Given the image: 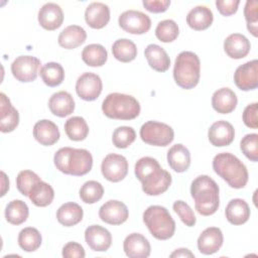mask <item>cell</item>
<instances>
[{
	"label": "cell",
	"mask_w": 258,
	"mask_h": 258,
	"mask_svg": "<svg viewBox=\"0 0 258 258\" xmlns=\"http://www.w3.org/2000/svg\"><path fill=\"white\" fill-rule=\"evenodd\" d=\"M136 138V132L132 127L120 126L117 127L112 135L113 144L117 148H127Z\"/></svg>",
	"instance_id": "60d3db41"
},
{
	"label": "cell",
	"mask_w": 258,
	"mask_h": 258,
	"mask_svg": "<svg viewBox=\"0 0 258 258\" xmlns=\"http://www.w3.org/2000/svg\"><path fill=\"white\" fill-rule=\"evenodd\" d=\"M41 235L39 231L32 227H26L19 232L18 245L26 252H33L41 245Z\"/></svg>",
	"instance_id": "74e56055"
},
{
	"label": "cell",
	"mask_w": 258,
	"mask_h": 258,
	"mask_svg": "<svg viewBox=\"0 0 258 258\" xmlns=\"http://www.w3.org/2000/svg\"><path fill=\"white\" fill-rule=\"evenodd\" d=\"M84 216L83 209L80 205L69 202L61 205L56 212V219L64 227H72L79 224Z\"/></svg>",
	"instance_id": "4dcf8cb0"
},
{
	"label": "cell",
	"mask_w": 258,
	"mask_h": 258,
	"mask_svg": "<svg viewBox=\"0 0 258 258\" xmlns=\"http://www.w3.org/2000/svg\"><path fill=\"white\" fill-rule=\"evenodd\" d=\"M143 6L152 13H161L167 10L170 5L169 0H143Z\"/></svg>",
	"instance_id": "681fc988"
},
{
	"label": "cell",
	"mask_w": 258,
	"mask_h": 258,
	"mask_svg": "<svg viewBox=\"0 0 258 258\" xmlns=\"http://www.w3.org/2000/svg\"><path fill=\"white\" fill-rule=\"evenodd\" d=\"M48 108L50 112L57 117H67L75 110V101L73 96L66 92L59 91L51 95L48 100Z\"/></svg>",
	"instance_id": "603a6c76"
},
{
	"label": "cell",
	"mask_w": 258,
	"mask_h": 258,
	"mask_svg": "<svg viewBox=\"0 0 258 258\" xmlns=\"http://www.w3.org/2000/svg\"><path fill=\"white\" fill-rule=\"evenodd\" d=\"M208 137L214 146H227L233 142L235 130L231 123L225 120H220L212 124L208 131Z\"/></svg>",
	"instance_id": "e0dca14e"
},
{
	"label": "cell",
	"mask_w": 258,
	"mask_h": 258,
	"mask_svg": "<svg viewBox=\"0 0 258 258\" xmlns=\"http://www.w3.org/2000/svg\"><path fill=\"white\" fill-rule=\"evenodd\" d=\"M86 255L84 247L77 242H69L62 248L64 258H84Z\"/></svg>",
	"instance_id": "7dc6e473"
},
{
	"label": "cell",
	"mask_w": 258,
	"mask_h": 258,
	"mask_svg": "<svg viewBox=\"0 0 258 258\" xmlns=\"http://www.w3.org/2000/svg\"><path fill=\"white\" fill-rule=\"evenodd\" d=\"M240 4L239 0H217L216 6L219 12L224 16H230L237 12L238 6Z\"/></svg>",
	"instance_id": "c3c4849f"
},
{
	"label": "cell",
	"mask_w": 258,
	"mask_h": 258,
	"mask_svg": "<svg viewBox=\"0 0 258 258\" xmlns=\"http://www.w3.org/2000/svg\"><path fill=\"white\" fill-rule=\"evenodd\" d=\"M63 21V12L59 5L53 2L45 3L38 11V22L46 30L58 28Z\"/></svg>",
	"instance_id": "d6986e66"
},
{
	"label": "cell",
	"mask_w": 258,
	"mask_h": 258,
	"mask_svg": "<svg viewBox=\"0 0 258 258\" xmlns=\"http://www.w3.org/2000/svg\"><path fill=\"white\" fill-rule=\"evenodd\" d=\"M244 16L247 21V29L256 37L258 35V2L256 0L246 2Z\"/></svg>",
	"instance_id": "7bdbcfd3"
},
{
	"label": "cell",
	"mask_w": 258,
	"mask_h": 258,
	"mask_svg": "<svg viewBox=\"0 0 258 258\" xmlns=\"http://www.w3.org/2000/svg\"><path fill=\"white\" fill-rule=\"evenodd\" d=\"M118 23L123 30L131 34L146 33L151 27L149 16L138 10L124 11L119 16Z\"/></svg>",
	"instance_id": "9c48e42d"
},
{
	"label": "cell",
	"mask_w": 258,
	"mask_h": 258,
	"mask_svg": "<svg viewBox=\"0 0 258 258\" xmlns=\"http://www.w3.org/2000/svg\"><path fill=\"white\" fill-rule=\"evenodd\" d=\"M123 249L129 258H146L150 255L151 246L143 235L132 233L125 238Z\"/></svg>",
	"instance_id": "ac0fdd59"
},
{
	"label": "cell",
	"mask_w": 258,
	"mask_h": 258,
	"mask_svg": "<svg viewBox=\"0 0 258 258\" xmlns=\"http://www.w3.org/2000/svg\"><path fill=\"white\" fill-rule=\"evenodd\" d=\"M19 123L18 111L12 106L8 97L0 94V130L3 133L12 132Z\"/></svg>",
	"instance_id": "44dd1931"
},
{
	"label": "cell",
	"mask_w": 258,
	"mask_h": 258,
	"mask_svg": "<svg viewBox=\"0 0 258 258\" xmlns=\"http://www.w3.org/2000/svg\"><path fill=\"white\" fill-rule=\"evenodd\" d=\"M240 148L248 159L256 162L258 160V134L251 133L245 135L241 139Z\"/></svg>",
	"instance_id": "ee69618b"
},
{
	"label": "cell",
	"mask_w": 258,
	"mask_h": 258,
	"mask_svg": "<svg viewBox=\"0 0 258 258\" xmlns=\"http://www.w3.org/2000/svg\"><path fill=\"white\" fill-rule=\"evenodd\" d=\"M59 136L58 127L50 120L43 119L37 121L33 126V137L41 145H53L58 141Z\"/></svg>",
	"instance_id": "7402d4cb"
},
{
	"label": "cell",
	"mask_w": 258,
	"mask_h": 258,
	"mask_svg": "<svg viewBox=\"0 0 258 258\" xmlns=\"http://www.w3.org/2000/svg\"><path fill=\"white\" fill-rule=\"evenodd\" d=\"M214 20L213 12L207 6L194 7L186 15L187 25L195 30H205L211 26Z\"/></svg>",
	"instance_id": "f546056e"
},
{
	"label": "cell",
	"mask_w": 258,
	"mask_h": 258,
	"mask_svg": "<svg viewBox=\"0 0 258 258\" xmlns=\"http://www.w3.org/2000/svg\"><path fill=\"white\" fill-rule=\"evenodd\" d=\"M53 162L60 172L82 176L92 169L93 156L87 149L62 147L55 152Z\"/></svg>",
	"instance_id": "3957f363"
},
{
	"label": "cell",
	"mask_w": 258,
	"mask_h": 258,
	"mask_svg": "<svg viewBox=\"0 0 258 258\" xmlns=\"http://www.w3.org/2000/svg\"><path fill=\"white\" fill-rule=\"evenodd\" d=\"M85 20L87 24L95 29L105 27L110 20V8L102 2H92L85 11Z\"/></svg>",
	"instance_id": "ffe728a7"
},
{
	"label": "cell",
	"mask_w": 258,
	"mask_h": 258,
	"mask_svg": "<svg viewBox=\"0 0 258 258\" xmlns=\"http://www.w3.org/2000/svg\"><path fill=\"white\" fill-rule=\"evenodd\" d=\"M108 58L106 48L98 43H92L85 46L82 51L83 61L90 67H102Z\"/></svg>",
	"instance_id": "d6a6232c"
},
{
	"label": "cell",
	"mask_w": 258,
	"mask_h": 258,
	"mask_svg": "<svg viewBox=\"0 0 258 258\" xmlns=\"http://www.w3.org/2000/svg\"><path fill=\"white\" fill-rule=\"evenodd\" d=\"M224 237L220 228L209 227L205 229L198 238V249L205 255H211L220 250Z\"/></svg>",
	"instance_id": "2e32d148"
},
{
	"label": "cell",
	"mask_w": 258,
	"mask_h": 258,
	"mask_svg": "<svg viewBox=\"0 0 258 258\" xmlns=\"http://www.w3.org/2000/svg\"><path fill=\"white\" fill-rule=\"evenodd\" d=\"M64 131L71 140L82 141L89 134V126L83 117L74 116L66 121Z\"/></svg>",
	"instance_id": "8d00e7d4"
},
{
	"label": "cell",
	"mask_w": 258,
	"mask_h": 258,
	"mask_svg": "<svg viewBox=\"0 0 258 258\" xmlns=\"http://www.w3.org/2000/svg\"><path fill=\"white\" fill-rule=\"evenodd\" d=\"M173 211L179 216L182 223L187 227H192L196 225L197 219L194 211L190 207L183 201H175L172 205Z\"/></svg>",
	"instance_id": "f6af8a7d"
},
{
	"label": "cell",
	"mask_w": 258,
	"mask_h": 258,
	"mask_svg": "<svg viewBox=\"0 0 258 258\" xmlns=\"http://www.w3.org/2000/svg\"><path fill=\"white\" fill-rule=\"evenodd\" d=\"M39 180L41 179L35 172L24 169L21 170L16 177V186L21 195L28 197L31 187Z\"/></svg>",
	"instance_id": "b9f144b4"
},
{
	"label": "cell",
	"mask_w": 258,
	"mask_h": 258,
	"mask_svg": "<svg viewBox=\"0 0 258 258\" xmlns=\"http://www.w3.org/2000/svg\"><path fill=\"white\" fill-rule=\"evenodd\" d=\"M28 198L36 207H46L53 201L54 191L50 184L39 180L31 187Z\"/></svg>",
	"instance_id": "1f68e13d"
},
{
	"label": "cell",
	"mask_w": 258,
	"mask_h": 258,
	"mask_svg": "<svg viewBox=\"0 0 258 258\" xmlns=\"http://www.w3.org/2000/svg\"><path fill=\"white\" fill-rule=\"evenodd\" d=\"M102 111L110 119L132 120L139 115L140 105L131 95L111 93L104 99Z\"/></svg>",
	"instance_id": "5b68a950"
},
{
	"label": "cell",
	"mask_w": 258,
	"mask_h": 258,
	"mask_svg": "<svg viewBox=\"0 0 258 258\" xmlns=\"http://www.w3.org/2000/svg\"><path fill=\"white\" fill-rule=\"evenodd\" d=\"M213 168L233 188H242L248 182L247 167L230 152L218 153L213 159Z\"/></svg>",
	"instance_id": "277c9868"
},
{
	"label": "cell",
	"mask_w": 258,
	"mask_h": 258,
	"mask_svg": "<svg viewBox=\"0 0 258 258\" xmlns=\"http://www.w3.org/2000/svg\"><path fill=\"white\" fill-rule=\"evenodd\" d=\"M234 82L236 86L242 91L254 90L258 87V61L253 59L247 61L234 73Z\"/></svg>",
	"instance_id": "4fadbf2b"
},
{
	"label": "cell",
	"mask_w": 258,
	"mask_h": 258,
	"mask_svg": "<svg viewBox=\"0 0 258 258\" xmlns=\"http://www.w3.org/2000/svg\"><path fill=\"white\" fill-rule=\"evenodd\" d=\"M101 171L107 180L118 182L128 173V161L121 154L110 153L103 159Z\"/></svg>",
	"instance_id": "30bf717a"
},
{
	"label": "cell",
	"mask_w": 258,
	"mask_h": 258,
	"mask_svg": "<svg viewBox=\"0 0 258 258\" xmlns=\"http://www.w3.org/2000/svg\"><path fill=\"white\" fill-rule=\"evenodd\" d=\"M257 112H258V103L255 102L246 106V108L243 111V122L247 127L252 129L258 128Z\"/></svg>",
	"instance_id": "bcb514c9"
},
{
	"label": "cell",
	"mask_w": 258,
	"mask_h": 258,
	"mask_svg": "<svg viewBox=\"0 0 258 258\" xmlns=\"http://www.w3.org/2000/svg\"><path fill=\"white\" fill-rule=\"evenodd\" d=\"M135 175L141 181L142 190L147 196H159L166 191L172 178L159 162L150 156H144L135 163Z\"/></svg>",
	"instance_id": "6da1fadb"
},
{
	"label": "cell",
	"mask_w": 258,
	"mask_h": 258,
	"mask_svg": "<svg viewBox=\"0 0 258 258\" xmlns=\"http://www.w3.org/2000/svg\"><path fill=\"white\" fill-rule=\"evenodd\" d=\"M40 60L31 55H20L16 57L11 64L13 77L22 83L33 82L37 77V71Z\"/></svg>",
	"instance_id": "8fae6325"
},
{
	"label": "cell",
	"mask_w": 258,
	"mask_h": 258,
	"mask_svg": "<svg viewBox=\"0 0 258 258\" xmlns=\"http://www.w3.org/2000/svg\"><path fill=\"white\" fill-rule=\"evenodd\" d=\"M167 162L176 172H184L190 165V153L182 144H175L167 151Z\"/></svg>",
	"instance_id": "4316f807"
},
{
	"label": "cell",
	"mask_w": 258,
	"mask_h": 258,
	"mask_svg": "<svg viewBox=\"0 0 258 258\" xmlns=\"http://www.w3.org/2000/svg\"><path fill=\"white\" fill-rule=\"evenodd\" d=\"M251 48L248 38L241 33H232L224 41V50L231 58L245 57Z\"/></svg>",
	"instance_id": "cb8c5ba5"
},
{
	"label": "cell",
	"mask_w": 258,
	"mask_h": 258,
	"mask_svg": "<svg viewBox=\"0 0 258 258\" xmlns=\"http://www.w3.org/2000/svg\"><path fill=\"white\" fill-rule=\"evenodd\" d=\"M29 215V209L27 205L21 200L11 201L5 209V218L6 221L12 225H21L23 224Z\"/></svg>",
	"instance_id": "e575fe53"
},
{
	"label": "cell",
	"mask_w": 258,
	"mask_h": 258,
	"mask_svg": "<svg viewBox=\"0 0 258 258\" xmlns=\"http://www.w3.org/2000/svg\"><path fill=\"white\" fill-rule=\"evenodd\" d=\"M99 217L107 224L121 225L127 221L129 212L124 203L116 200H110L100 208Z\"/></svg>",
	"instance_id": "5bb4252c"
},
{
	"label": "cell",
	"mask_w": 258,
	"mask_h": 258,
	"mask_svg": "<svg viewBox=\"0 0 258 258\" xmlns=\"http://www.w3.org/2000/svg\"><path fill=\"white\" fill-rule=\"evenodd\" d=\"M112 53L116 59L122 62H129L137 56L135 43L127 38L117 39L112 45Z\"/></svg>",
	"instance_id": "d590c367"
},
{
	"label": "cell",
	"mask_w": 258,
	"mask_h": 258,
	"mask_svg": "<svg viewBox=\"0 0 258 258\" xmlns=\"http://www.w3.org/2000/svg\"><path fill=\"white\" fill-rule=\"evenodd\" d=\"M219 192V185L208 175L198 176L190 184L196 210L203 216H211L217 212L220 205Z\"/></svg>",
	"instance_id": "7a4b0ae2"
},
{
	"label": "cell",
	"mask_w": 258,
	"mask_h": 258,
	"mask_svg": "<svg viewBox=\"0 0 258 258\" xmlns=\"http://www.w3.org/2000/svg\"><path fill=\"white\" fill-rule=\"evenodd\" d=\"M39 75L43 83L48 87L59 86L64 80V71L58 62L50 61L40 68Z\"/></svg>",
	"instance_id": "836d02e7"
},
{
	"label": "cell",
	"mask_w": 258,
	"mask_h": 258,
	"mask_svg": "<svg viewBox=\"0 0 258 258\" xmlns=\"http://www.w3.org/2000/svg\"><path fill=\"white\" fill-rule=\"evenodd\" d=\"M144 55L150 68L156 72H165L169 69L170 58L167 52L159 45L151 43L148 44L144 50Z\"/></svg>",
	"instance_id": "f1b7e54d"
},
{
	"label": "cell",
	"mask_w": 258,
	"mask_h": 258,
	"mask_svg": "<svg viewBox=\"0 0 258 258\" xmlns=\"http://www.w3.org/2000/svg\"><path fill=\"white\" fill-rule=\"evenodd\" d=\"M85 240L93 251L105 252L112 244V235L100 225H91L85 231Z\"/></svg>",
	"instance_id": "9a60e30c"
},
{
	"label": "cell",
	"mask_w": 258,
	"mask_h": 258,
	"mask_svg": "<svg viewBox=\"0 0 258 258\" xmlns=\"http://www.w3.org/2000/svg\"><path fill=\"white\" fill-rule=\"evenodd\" d=\"M1 175H2V191H1V196L3 197L5 195V192L7 191V189L9 188V180H8V177L6 176L5 172H1Z\"/></svg>",
	"instance_id": "816d5d0a"
},
{
	"label": "cell",
	"mask_w": 258,
	"mask_h": 258,
	"mask_svg": "<svg viewBox=\"0 0 258 258\" xmlns=\"http://www.w3.org/2000/svg\"><path fill=\"white\" fill-rule=\"evenodd\" d=\"M104 195L103 185L96 180L86 181L80 188V198L86 204L99 202Z\"/></svg>",
	"instance_id": "f35d334b"
},
{
	"label": "cell",
	"mask_w": 258,
	"mask_h": 258,
	"mask_svg": "<svg viewBox=\"0 0 258 258\" xmlns=\"http://www.w3.org/2000/svg\"><path fill=\"white\" fill-rule=\"evenodd\" d=\"M103 84L101 78L94 73H84L76 83V92L78 96L85 101L96 100L102 92Z\"/></svg>",
	"instance_id": "7c38bea8"
},
{
	"label": "cell",
	"mask_w": 258,
	"mask_h": 258,
	"mask_svg": "<svg viewBox=\"0 0 258 258\" xmlns=\"http://www.w3.org/2000/svg\"><path fill=\"white\" fill-rule=\"evenodd\" d=\"M170 257H195L194 253L190 252V250L186 249V248H179L176 249L174 252H172L170 254Z\"/></svg>",
	"instance_id": "f907efd6"
},
{
	"label": "cell",
	"mask_w": 258,
	"mask_h": 258,
	"mask_svg": "<svg viewBox=\"0 0 258 258\" xmlns=\"http://www.w3.org/2000/svg\"><path fill=\"white\" fill-rule=\"evenodd\" d=\"M225 215L228 222L232 225L245 224L250 218L249 205L242 199H233L228 203Z\"/></svg>",
	"instance_id": "484cf974"
},
{
	"label": "cell",
	"mask_w": 258,
	"mask_h": 258,
	"mask_svg": "<svg viewBox=\"0 0 258 258\" xmlns=\"http://www.w3.org/2000/svg\"><path fill=\"white\" fill-rule=\"evenodd\" d=\"M140 137L143 142L153 146H166L174 138L173 129L161 122L147 121L140 128Z\"/></svg>",
	"instance_id": "ba28073f"
},
{
	"label": "cell",
	"mask_w": 258,
	"mask_h": 258,
	"mask_svg": "<svg viewBox=\"0 0 258 258\" xmlns=\"http://www.w3.org/2000/svg\"><path fill=\"white\" fill-rule=\"evenodd\" d=\"M87 32L80 25L67 26L58 35V44L67 49H74L86 41Z\"/></svg>",
	"instance_id": "83f0119b"
},
{
	"label": "cell",
	"mask_w": 258,
	"mask_h": 258,
	"mask_svg": "<svg viewBox=\"0 0 258 258\" xmlns=\"http://www.w3.org/2000/svg\"><path fill=\"white\" fill-rule=\"evenodd\" d=\"M201 76V62L199 56L192 51H181L175 58L173 78L182 89L195 88Z\"/></svg>",
	"instance_id": "8992f818"
},
{
	"label": "cell",
	"mask_w": 258,
	"mask_h": 258,
	"mask_svg": "<svg viewBox=\"0 0 258 258\" xmlns=\"http://www.w3.org/2000/svg\"><path fill=\"white\" fill-rule=\"evenodd\" d=\"M179 29L176 22L172 19L160 21L155 28L156 37L162 42H171L178 36Z\"/></svg>",
	"instance_id": "ab89813d"
},
{
	"label": "cell",
	"mask_w": 258,
	"mask_h": 258,
	"mask_svg": "<svg viewBox=\"0 0 258 258\" xmlns=\"http://www.w3.org/2000/svg\"><path fill=\"white\" fill-rule=\"evenodd\" d=\"M143 222L157 240H167L175 232V222L166 208L150 206L143 213Z\"/></svg>",
	"instance_id": "52a82bcc"
},
{
	"label": "cell",
	"mask_w": 258,
	"mask_h": 258,
	"mask_svg": "<svg viewBox=\"0 0 258 258\" xmlns=\"http://www.w3.org/2000/svg\"><path fill=\"white\" fill-rule=\"evenodd\" d=\"M238 99L234 91L229 88H221L212 96V106L220 114H229L237 106Z\"/></svg>",
	"instance_id": "d4e9b609"
}]
</instances>
